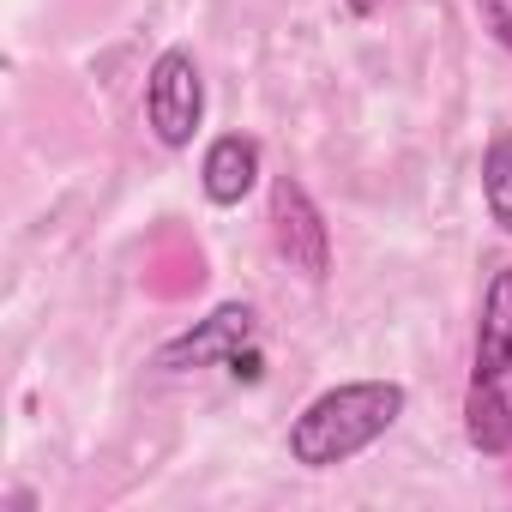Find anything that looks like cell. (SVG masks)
I'll list each match as a JSON object with an SVG mask.
<instances>
[{
    "mask_svg": "<svg viewBox=\"0 0 512 512\" xmlns=\"http://www.w3.org/2000/svg\"><path fill=\"white\" fill-rule=\"evenodd\" d=\"M404 416V386L398 380H350L320 392L296 422H290V458L308 470H332L350 464L356 452H368L392 422Z\"/></svg>",
    "mask_w": 512,
    "mask_h": 512,
    "instance_id": "1",
    "label": "cell"
},
{
    "mask_svg": "<svg viewBox=\"0 0 512 512\" xmlns=\"http://www.w3.org/2000/svg\"><path fill=\"white\" fill-rule=\"evenodd\" d=\"M464 440L488 458L512 452V266H500L482 290L476 356L464 386Z\"/></svg>",
    "mask_w": 512,
    "mask_h": 512,
    "instance_id": "2",
    "label": "cell"
},
{
    "mask_svg": "<svg viewBox=\"0 0 512 512\" xmlns=\"http://www.w3.org/2000/svg\"><path fill=\"white\" fill-rule=\"evenodd\" d=\"M199 115H205L199 61H193L187 49H163L157 67H151V85H145V121H151V133H157L169 151H181V145H193Z\"/></svg>",
    "mask_w": 512,
    "mask_h": 512,
    "instance_id": "3",
    "label": "cell"
},
{
    "mask_svg": "<svg viewBox=\"0 0 512 512\" xmlns=\"http://www.w3.org/2000/svg\"><path fill=\"white\" fill-rule=\"evenodd\" d=\"M272 241H278V253L290 260V272H302V278H314V284L332 272L326 217H320V205L308 199V187H302L296 175H278V181H272Z\"/></svg>",
    "mask_w": 512,
    "mask_h": 512,
    "instance_id": "4",
    "label": "cell"
},
{
    "mask_svg": "<svg viewBox=\"0 0 512 512\" xmlns=\"http://www.w3.org/2000/svg\"><path fill=\"white\" fill-rule=\"evenodd\" d=\"M247 338H253V308L247 302H223L211 320H199L193 332H181V338H169L163 350H157V368H169V374H187V368H229V356H241L247 350Z\"/></svg>",
    "mask_w": 512,
    "mask_h": 512,
    "instance_id": "5",
    "label": "cell"
},
{
    "mask_svg": "<svg viewBox=\"0 0 512 512\" xmlns=\"http://www.w3.org/2000/svg\"><path fill=\"white\" fill-rule=\"evenodd\" d=\"M199 181H205V199L211 205H241L253 193V181H260V145H253L247 133L211 139V151L199 163Z\"/></svg>",
    "mask_w": 512,
    "mask_h": 512,
    "instance_id": "6",
    "label": "cell"
},
{
    "mask_svg": "<svg viewBox=\"0 0 512 512\" xmlns=\"http://www.w3.org/2000/svg\"><path fill=\"white\" fill-rule=\"evenodd\" d=\"M482 199H488V217L512 235V133L488 139L482 151Z\"/></svg>",
    "mask_w": 512,
    "mask_h": 512,
    "instance_id": "7",
    "label": "cell"
},
{
    "mask_svg": "<svg viewBox=\"0 0 512 512\" xmlns=\"http://www.w3.org/2000/svg\"><path fill=\"white\" fill-rule=\"evenodd\" d=\"M476 7H482V25L494 31V43L512 49V0H476Z\"/></svg>",
    "mask_w": 512,
    "mask_h": 512,
    "instance_id": "8",
    "label": "cell"
},
{
    "mask_svg": "<svg viewBox=\"0 0 512 512\" xmlns=\"http://www.w3.org/2000/svg\"><path fill=\"white\" fill-rule=\"evenodd\" d=\"M260 368H266V362H260V350H241V356H229V374H235V380H247V386L260 380Z\"/></svg>",
    "mask_w": 512,
    "mask_h": 512,
    "instance_id": "9",
    "label": "cell"
},
{
    "mask_svg": "<svg viewBox=\"0 0 512 512\" xmlns=\"http://www.w3.org/2000/svg\"><path fill=\"white\" fill-rule=\"evenodd\" d=\"M350 13H362V19H368V13H374V0H350Z\"/></svg>",
    "mask_w": 512,
    "mask_h": 512,
    "instance_id": "10",
    "label": "cell"
}]
</instances>
